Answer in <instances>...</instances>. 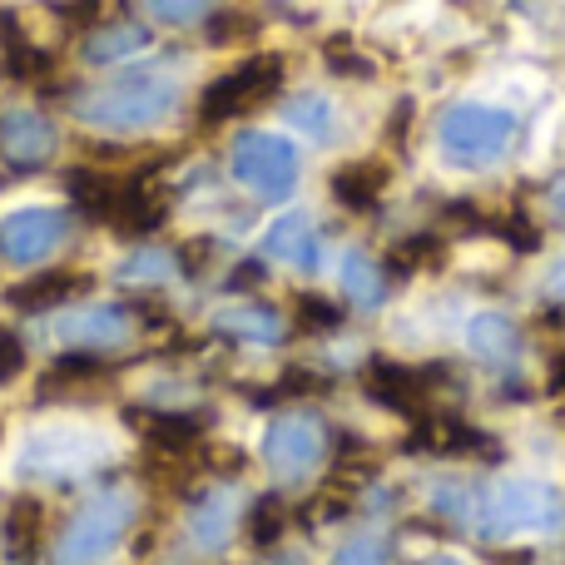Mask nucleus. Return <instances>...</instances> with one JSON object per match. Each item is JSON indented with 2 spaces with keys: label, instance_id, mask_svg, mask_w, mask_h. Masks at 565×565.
<instances>
[{
  "label": "nucleus",
  "instance_id": "412c9836",
  "mask_svg": "<svg viewBox=\"0 0 565 565\" xmlns=\"http://www.w3.org/2000/svg\"><path fill=\"white\" fill-rule=\"evenodd\" d=\"M109 377V362L89 348H75L65 358H55L40 377V392H60V387H85V382H105Z\"/></svg>",
  "mask_w": 565,
  "mask_h": 565
},
{
  "label": "nucleus",
  "instance_id": "bb28decb",
  "mask_svg": "<svg viewBox=\"0 0 565 565\" xmlns=\"http://www.w3.org/2000/svg\"><path fill=\"white\" fill-rule=\"evenodd\" d=\"M298 328L302 332H338L342 328V308L332 298L302 292V298H298Z\"/></svg>",
  "mask_w": 565,
  "mask_h": 565
},
{
  "label": "nucleus",
  "instance_id": "f3484780",
  "mask_svg": "<svg viewBox=\"0 0 565 565\" xmlns=\"http://www.w3.org/2000/svg\"><path fill=\"white\" fill-rule=\"evenodd\" d=\"M234 511H238L234 491H224V487L204 491V497L194 501V516H189V536H194V546H204V551L224 546L228 531H234Z\"/></svg>",
  "mask_w": 565,
  "mask_h": 565
},
{
  "label": "nucleus",
  "instance_id": "6ab92c4d",
  "mask_svg": "<svg viewBox=\"0 0 565 565\" xmlns=\"http://www.w3.org/2000/svg\"><path fill=\"white\" fill-rule=\"evenodd\" d=\"M218 332H228V338H244V342H264V348H274L282 342V318L274 308H264V302H238V308H224L214 318Z\"/></svg>",
  "mask_w": 565,
  "mask_h": 565
},
{
  "label": "nucleus",
  "instance_id": "2eb2a0df",
  "mask_svg": "<svg viewBox=\"0 0 565 565\" xmlns=\"http://www.w3.org/2000/svg\"><path fill=\"white\" fill-rule=\"evenodd\" d=\"M60 332H65L75 348H119V342L129 338V312L125 308H79L75 318L60 322Z\"/></svg>",
  "mask_w": 565,
  "mask_h": 565
},
{
  "label": "nucleus",
  "instance_id": "a211bd4d",
  "mask_svg": "<svg viewBox=\"0 0 565 565\" xmlns=\"http://www.w3.org/2000/svg\"><path fill=\"white\" fill-rule=\"evenodd\" d=\"M0 65H6L10 79H45L55 60H50L35 40L20 35L15 15H0Z\"/></svg>",
  "mask_w": 565,
  "mask_h": 565
},
{
  "label": "nucleus",
  "instance_id": "c85d7f7f",
  "mask_svg": "<svg viewBox=\"0 0 565 565\" xmlns=\"http://www.w3.org/2000/svg\"><path fill=\"white\" fill-rule=\"evenodd\" d=\"M387 561H392L387 536H372V531H362V536H352L348 546L338 551V565H387Z\"/></svg>",
  "mask_w": 565,
  "mask_h": 565
},
{
  "label": "nucleus",
  "instance_id": "f257e3e1",
  "mask_svg": "<svg viewBox=\"0 0 565 565\" xmlns=\"http://www.w3.org/2000/svg\"><path fill=\"white\" fill-rule=\"evenodd\" d=\"M179 105V85L169 75H119L109 85L89 89V95L75 99V115L95 129H115V135H129V129H154L159 119H169V109Z\"/></svg>",
  "mask_w": 565,
  "mask_h": 565
},
{
  "label": "nucleus",
  "instance_id": "2f4dec72",
  "mask_svg": "<svg viewBox=\"0 0 565 565\" xmlns=\"http://www.w3.org/2000/svg\"><path fill=\"white\" fill-rule=\"evenodd\" d=\"M254 35V20L248 15H218L214 25H209V40L214 45H234V40H248Z\"/></svg>",
  "mask_w": 565,
  "mask_h": 565
},
{
  "label": "nucleus",
  "instance_id": "e433bc0d",
  "mask_svg": "<svg viewBox=\"0 0 565 565\" xmlns=\"http://www.w3.org/2000/svg\"><path fill=\"white\" fill-rule=\"evenodd\" d=\"M551 282H556V288H561V308H565V264L556 268V278H551Z\"/></svg>",
  "mask_w": 565,
  "mask_h": 565
},
{
  "label": "nucleus",
  "instance_id": "a878e982",
  "mask_svg": "<svg viewBox=\"0 0 565 565\" xmlns=\"http://www.w3.org/2000/svg\"><path fill=\"white\" fill-rule=\"evenodd\" d=\"M288 125L292 129H302V135H328L332 129V105L322 95H302V99H292L288 105Z\"/></svg>",
  "mask_w": 565,
  "mask_h": 565
},
{
  "label": "nucleus",
  "instance_id": "6e6552de",
  "mask_svg": "<svg viewBox=\"0 0 565 565\" xmlns=\"http://www.w3.org/2000/svg\"><path fill=\"white\" fill-rule=\"evenodd\" d=\"M328 457V427L312 412H282L264 431V461L278 481H302Z\"/></svg>",
  "mask_w": 565,
  "mask_h": 565
},
{
  "label": "nucleus",
  "instance_id": "f704fd0d",
  "mask_svg": "<svg viewBox=\"0 0 565 565\" xmlns=\"http://www.w3.org/2000/svg\"><path fill=\"white\" fill-rule=\"evenodd\" d=\"M551 392L565 397V352H556V367H551Z\"/></svg>",
  "mask_w": 565,
  "mask_h": 565
},
{
  "label": "nucleus",
  "instance_id": "b1692460",
  "mask_svg": "<svg viewBox=\"0 0 565 565\" xmlns=\"http://www.w3.org/2000/svg\"><path fill=\"white\" fill-rule=\"evenodd\" d=\"M145 45H149V35L139 25H105L85 40V60L89 65H115V60L135 55V50H145Z\"/></svg>",
  "mask_w": 565,
  "mask_h": 565
},
{
  "label": "nucleus",
  "instance_id": "cd10ccee",
  "mask_svg": "<svg viewBox=\"0 0 565 565\" xmlns=\"http://www.w3.org/2000/svg\"><path fill=\"white\" fill-rule=\"evenodd\" d=\"M159 25H194L209 15V0H139Z\"/></svg>",
  "mask_w": 565,
  "mask_h": 565
},
{
  "label": "nucleus",
  "instance_id": "ddd939ff",
  "mask_svg": "<svg viewBox=\"0 0 565 565\" xmlns=\"http://www.w3.org/2000/svg\"><path fill=\"white\" fill-rule=\"evenodd\" d=\"M85 288H89L85 274H75V268H50V274H35V278L20 282V288H10L6 302L20 312H45V308H55V302L79 298Z\"/></svg>",
  "mask_w": 565,
  "mask_h": 565
},
{
  "label": "nucleus",
  "instance_id": "c9c22d12",
  "mask_svg": "<svg viewBox=\"0 0 565 565\" xmlns=\"http://www.w3.org/2000/svg\"><path fill=\"white\" fill-rule=\"evenodd\" d=\"M551 209H556V214H565V179L556 189H551Z\"/></svg>",
  "mask_w": 565,
  "mask_h": 565
},
{
  "label": "nucleus",
  "instance_id": "393cba45",
  "mask_svg": "<svg viewBox=\"0 0 565 565\" xmlns=\"http://www.w3.org/2000/svg\"><path fill=\"white\" fill-rule=\"evenodd\" d=\"M441 258V238H431V234H422V238H407V244H397L387 254V268L392 274H422L427 264H437Z\"/></svg>",
  "mask_w": 565,
  "mask_h": 565
},
{
  "label": "nucleus",
  "instance_id": "c756f323",
  "mask_svg": "<svg viewBox=\"0 0 565 565\" xmlns=\"http://www.w3.org/2000/svg\"><path fill=\"white\" fill-rule=\"evenodd\" d=\"M282 531V501H274V497H264L254 511H248V536L258 541V546H268Z\"/></svg>",
  "mask_w": 565,
  "mask_h": 565
},
{
  "label": "nucleus",
  "instance_id": "473e14b6",
  "mask_svg": "<svg viewBox=\"0 0 565 565\" xmlns=\"http://www.w3.org/2000/svg\"><path fill=\"white\" fill-rule=\"evenodd\" d=\"M164 274H174V258L154 254V248H145L139 258H129V268H125V278H164Z\"/></svg>",
  "mask_w": 565,
  "mask_h": 565
},
{
  "label": "nucleus",
  "instance_id": "4468645a",
  "mask_svg": "<svg viewBox=\"0 0 565 565\" xmlns=\"http://www.w3.org/2000/svg\"><path fill=\"white\" fill-rule=\"evenodd\" d=\"M387 179H392V169L382 164V159H358V164H342L338 174H332V199H338L342 209H352V214H367V209L382 199Z\"/></svg>",
  "mask_w": 565,
  "mask_h": 565
},
{
  "label": "nucleus",
  "instance_id": "f8f14e48",
  "mask_svg": "<svg viewBox=\"0 0 565 565\" xmlns=\"http://www.w3.org/2000/svg\"><path fill=\"white\" fill-rule=\"evenodd\" d=\"M264 248L278 258V264L298 268V274H312V268H318V228H312L308 214H282L264 234Z\"/></svg>",
  "mask_w": 565,
  "mask_h": 565
},
{
  "label": "nucleus",
  "instance_id": "1a4fd4ad",
  "mask_svg": "<svg viewBox=\"0 0 565 565\" xmlns=\"http://www.w3.org/2000/svg\"><path fill=\"white\" fill-rule=\"evenodd\" d=\"M70 234V214L55 204H30V209H15V214L0 218V258L6 264H40L50 258Z\"/></svg>",
  "mask_w": 565,
  "mask_h": 565
},
{
  "label": "nucleus",
  "instance_id": "4c0bfd02",
  "mask_svg": "<svg viewBox=\"0 0 565 565\" xmlns=\"http://www.w3.org/2000/svg\"><path fill=\"white\" fill-rule=\"evenodd\" d=\"M437 565H461V561H437Z\"/></svg>",
  "mask_w": 565,
  "mask_h": 565
},
{
  "label": "nucleus",
  "instance_id": "9b49d317",
  "mask_svg": "<svg viewBox=\"0 0 565 565\" xmlns=\"http://www.w3.org/2000/svg\"><path fill=\"white\" fill-rule=\"evenodd\" d=\"M169 214V199L154 189V179L139 174V179H119V194H115V209H109L105 224L119 228L125 238H145L164 224Z\"/></svg>",
  "mask_w": 565,
  "mask_h": 565
},
{
  "label": "nucleus",
  "instance_id": "5701e85b",
  "mask_svg": "<svg viewBox=\"0 0 565 565\" xmlns=\"http://www.w3.org/2000/svg\"><path fill=\"white\" fill-rule=\"evenodd\" d=\"M65 184H70L75 204L85 209L89 218H109V209H115V194H119V179L115 174H99V169H75Z\"/></svg>",
  "mask_w": 565,
  "mask_h": 565
},
{
  "label": "nucleus",
  "instance_id": "dca6fc26",
  "mask_svg": "<svg viewBox=\"0 0 565 565\" xmlns=\"http://www.w3.org/2000/svg\"><path fill=\"white\" fill-rule=\"evenodd\" d=\"M0 546H6L10 565H35V556H40V501L35 497H15L6 507Z\"/></svg>",
  "mask_w": 565,
  "mask_h": 565
},
{
  "label": "nucleus",
  "instance_id": "39448f33",
  "mask_svg": "<svg viewBox=\"0 0 565 565\" xmlns=\"http://www.w3.org/2000/svg\"><path fill=\"white\" fill-rule=\"evenodd\" d=\"M441 154L457 169H487L516 145V115L491 105H457L441 115Z\"/></svg>",
  "mask_w": 565,
  "mask_h": 565
},
{
  "label": "nucleus",
  "instance_id": "423d86ee",
  "mask_svg": "<svg viewBox=\"0 0 565 565\" xmlns=\"http://www.w3.org/2000/svg\"><path fill=\"white\" fill-rule=\"evenodd\" d=\"M282 89V60L278 55H254L244 65H234L228 75H218L214 85L199 99V119L204 125H224V119H238L248 109L268 105Z\"/></svg>",
  "mask_w": 565,
  "mask_h": 565
},
{
  "label": "nucleus",
  "instance_id": "7ed1b4c3",
  "mask_svg": "<svg viewBox=\"0 0 565 565\" xmlns=\"http://www.w3.org/2000/svg\"><path fill=\"white\" fill-rule=\"evenodd\" d=\"M109 457L105 431L95 427H40L25 437V451L15 461V477L25 481H70L95 471Z\"/></svg>",
  "mask_w": 565,
  "mask_h": 565
},
{
  "label": "nucleus",
  "instance_id": "aec40b11",
  "mask_svg": "<svg viewBox=\"0 0 565 565\" xmlns=\"http://www.w3.org/2000/svg\"><path fill=\"white\" fill-rule=\"evenodd\" d=\"M467 342L481 362H511L521 348V332L511 328V318H501V312H477V318L467 322Z\"/></svg>",
  "mask_w": 565,
  "mask_h": 565
},
{
  "label": "nucleus",
  "instance_id": "7c9ffc66",
  "mask_svg": "<svg viewBox=\"0 0 565 565\" xmlns=\"http://www.w3.org/2000/svg\"><path fill=\"white\" fill-rule=\"evenodd\" d=\"M25 342H20V332H10V328H0V387L6 382H15L20 372H25Z\"/></svg>",
  "mask_w": 565,
  "mask_h": 565
},
{
  "label": "nucleus",
  "instance_id": "f03ea898",
  "mask_svg": "<svg viewBox=\"0 0 565 565\" xmlns=\"http://www.w3.org/2000/svg\"><path fill=\"white\" fill-rule=\"evenodd\" d=\"M135 491L129 487H109L99 491L95 501H89L85 511H75V521H70L65 531H60L55 541V561L60 565H99L115 556V546L125 541V531L135 526Z\"/></svg>",
  "mask_w": 565,
  "mask_h": 565
},
{
  "label": "nucleus",
  "instance_id": "20e7f679",
  "mask_svg": "<svg viewBox=\"0 0 565 565\" xmlns=\"http://www.w3.org/2000/svg\"><path fill=\"white\" fill-rule=\"evenodd\" d=\"M477 521L487 531L551 536V531L565 526V497L551 481H497L477 497Z\"/></svg>",
  "mask_w": 565,
  "mask_h": 565
},
{
  "label": "nucleus",
  "instance_id": "0eeeda50",
  "mask_svg": "<svg viewBox=\"0 0 565 565\" xmlns=\"http://www.w3.org/2000/svg\"><path fill=\"white\" fill-rule=\"evenodd\" d=\"M228 164H234L238 184L258 199H288L292 184H298V149L282 135H264V129L238 139Z\"/></svg>",
  "mask_w": 565,
  "mask_h": 565
},
{
  "label": "nucleus",
  "instance_id": "72a5a7b5",
  "mask_svg": "<svg viewBox=\"0 0 565 565\" xmlns=\"http://www.w3.org/2000/svg\"><path fill=\"white\" fill-rule=\"evenodd\" d=\"M328 70H338V75H372V65L362 55H352L348 40H338V45H328Z\"/></svg>",
  "mask_w": 565,
  "mask_h": 565
},
{
  "label": "nucleus",
  "instance_id": "9d476101",
  "mask_svg": "<svg viewBox=\"0 0 565 565\" xmlns=\"http://www.w3.org/2000/svg\"><path fill=\"white\" fill-rule=\"evenodd\" d=\"M55 125H50L40 109H10L0 115V159L10 169H40L55 154Z\"/></svg>",
  "mask_w": 565,
  "mask_h": 565
},
{
  "label": "nucleus",
  "instance_id": "4be33fe9",
  "mask_svg": "<svg viewBox=\"0 0 565 565\" xmlns=\"http://www.w3.org/2000/svg\"><path fill=\"white\" fill-rule=\"evenodd\" d=\"M338 282L348 288V298H352V302H367V308H377L382 292H387L382 264H372V254H362V248H348V254H342Z\"/></svg>",
  "mask_w": 565,
  "mask_h": 565
}]
</instances>
